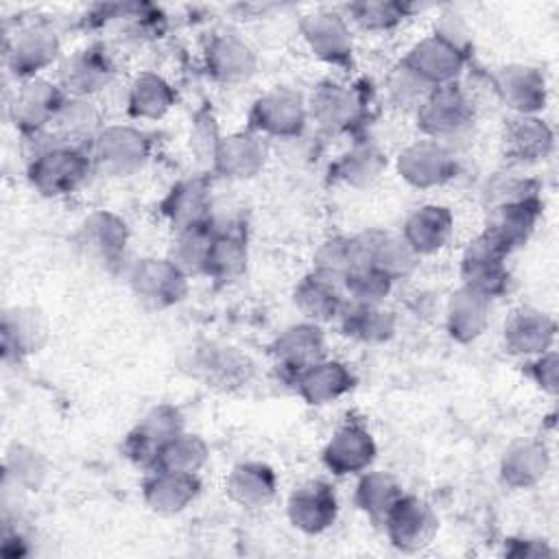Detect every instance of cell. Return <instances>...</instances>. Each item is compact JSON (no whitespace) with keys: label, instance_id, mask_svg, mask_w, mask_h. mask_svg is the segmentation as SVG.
<instances>
[{"label":"cell","instance_id":"1","mask_svg":"<svg viewBox=\"0 0 559 559\" xmlns=\"http://www.w3.org/2000/svg\"><path fill=\"white\" fill-rule=\"evenodd\" d=\"M94 168L90 151L76 144L55 142L39 153L28 164V181L44 197H63L74 192Z\"/></svg>","mask_w":559,"mask_h":559},{"label":"cell","instance_id":"2","mask_svg":"<svg viewBox=\"0 0 559 559\" xmlns=\"http://www.w3.org/2000/svg\"><path fill=\"white\" fill-rule=\"evenodd\" d=\"M133 295L151 310L179 304L188 293V275L170 258H142L129 269Z\"/></svg>","mask_w":559,"mask_h":559},{"label":"cell","instance_id":"3","mask_svg":"<svg viewBox=\"0 0 559 559\" xmlns=\"http://www.w3.org/2000/svg\"><path fill=\"white\" fill-rule=\"evenodd\" d=\"M472 120V100L456 83L430 90V94L417 107V127L437 142L461 135L465 129H469Z\"/></svg>","mask_w":559,"mask_h":559},{"label":"cell","instance_id":"4","mask_svg":"<svg viewBox=\"0 0 559 559\" xmlns=\"http://www.w3.org/2000/svg\"><path fill=\"white\" fill-rule=\"evenodd\" d=\"M151 153L148 135L135 127L114 124L100 129L92 140V162L107 175H131L144 166Z\"/></svg>","mask_w":559,"mask_h":559},{"label":"cell","instance_id":"5","mask_svg":"<svg viewBox=\"0 0 559 559\" xmlns=\"http://www.w3.org/2000/svg\"><path fill=\"white\" fill-rule=\"evenodd\" d=\"M308 120V105L299 92L290 87H273L262 94L249 114L253 131L275 135V138H295L304 131Z\"/></svg>","mask_w":559,"mask_h":559},{"label":"cell","instance_id":"6","mask_svg":"<svg viewBox=\"0 0 559 559\" xmlns=\"http://www.w3.org/2000/svg\"><path fill=\"white\" fill-rule=\"evenodd\" d=\"M129 240L124 221L111 212H92L76 231V247L90 262L103 269L120 266Z\"/></svg>","mask_w":559,"mask_h":559},{"label":"cell","instance_id":"7","mask_svg":"<svg viewBox=\"0 0 559 559\" xmlns=\"http://www.w3.org/2000/svg\"><path fill=\"white\" fill-rule=\"evenodd\" d=\"M66 100L68 96L61 90V85H55L44 79H31L24 81V85L15 92L9 105V114L13 124L22 133L37 135L46 127H52Z\"/></svg>","mask_w":559,"mask_h":559},{"label":"cell","instance_id":"8","mask_svg":"<svg viewBox=\"0 0 559 559\" xmlns=\"http://www.w3.org/2000/svg\"><path fill=\"white\" fill-rule=\"evenodd\" d=\"M507 255L509 253L483 231L474 242H469V247L463 253V260H461L463 286L489 299L496 295H502L509 284V271L504 266Z\"/></svg>","mask_w":559,"mask_h":559},{"label":"cell","instance_id":"9","mask_svg":"<svg viewBox=\"0 0 559 559\" xmlns=\"http://www.w3.org/2000/svg\"><path fill=\"white\" fill-rule=\"evenodd\" d=\"M391 544L404 552H415L428 546L437 533V515L424 500L400 496L382 520Z\"/></svg>","mask_w":559,"mask_h":559},{"label":"cell","instance_id":"10","mask_svg":"<svg viewBox=\"0 0 559 559\" xmlns=\"http://www.w3.org/2000/svg\"><path fill=\"white\" fill-rule=\"evenodd\" d=\"M465 59L467 52L437 35H430L408 50V55L402 59V66L421 83L435 90L454 83L465 68Z\"/></svg>","mask_w":559,"mask_h":559},{"label":"cell","instance_id":"11","mask_svg":"<svg viewBox=\"0 0 559 559\" xmlns=\"http://www.w3.org/2000/svg\"><path fill=\"white\" fill-rule=\"evenodd\" d=\"M397 173L415 188H435L454 177L456 162L445 144L426 138L413 142L400 153Z\"/></svg>","mask_w":559,"mask_h":559},{"label":"cell","instance_id":"12","mask_svg":"<svg viewBox=\"0 0 559 559\" xmlns=\"http://www.w3.org/2000/svg\"><path fill=\"white\" fill-rule=\"evenodd\" d=\"M183 432V419L181 413L170 404H159L151 408L138 426L127 435L124 452L131 461L138 465H151L162 450L164 443H168L173 437Z\"/></svg>","mask_w":559,"mask_h":559},{"label":"cell","instance_id":"13","mask_svg":"<svg viewBox=\"0 0 559 559\" xmlns=\"http://www.w3.org/2000/svg\"><path fill=\"white\" fill-rule=\"evenodd\" d=\"M59 55V37L48 24L22 28L7 48V68L15 79L31 81Z\"/></svg>","mask_w":559,"mask_h":559},{"label":"cell","instance_id":"14","mask_svg":"<svg viewBox=\"0 0 559 559\" xmlns=\"http://www.w3.org/2000/svg\"><path fill=\"white\" fill-rule=\"evenodd\" d=\"M301 35L310 50L332 66H347L352 61L354 44L349 35V24L345 17L332 11L310 13L299 24Z\"/></svg>","mask_w":559,"mask_h":559},{"label":"cell","instance_id":"15","mask_svg":"<svg viewBox=\"0 0 559 559\" xmlns=\"http://www.w3.org/2000/svg\"><path fill=\"white\" fill-rule=\"evenodd\" d=\"M288 520L295 528L314 535L330 528L338 513L334 489L323 480H308L288 498Z\"/></svg>","mask_w":559,"mask_h":559},{"label":"cell","instance_id":"16","mask_svg":"<svg viewBox=\"0 0 559 559\" xmlns=\"http://www.w3.org/2000/svg\"><path fill=\"white\" fill-rule=\"evenodd\" d=\"M493 90L500 100L518 116H535L546 103V79L533 66H504L493 76Z\"/></svg>","mask_w":559,"mask_h":559},{"label":"cell","instance_id":"17","mask_svg":"<svg viewBox=\"0 0 559 559\" xmlns=\"http://www.w3.org/2000/svg\"><path fill=\"white\" fill-rule=\"evenodd\" d=\"M376 459V441L360 424L341 426L323 448V463L332 474L347 476L365 472Z\"/></svg>","mask_w":559,"mask_h":559},{"label":"cell","instance_id":"18","mask_svg":"<svg viewBox=\"0 0 559 559\" xmlns=\"http://www.w3.org/2000/svg\"><path fill=\"white\" fill-rule=\"evenodd\" d=\"M542 203L539 197H526L513 203H502L489 210V223L485 234L500 245L507 253L524 245L539 218Z\"/></svg>","mask_w":559,"mask_h":559},{"label":"cell","instance_id":"19","mask_svg":"<svg viewBox=\"0 0 559 559\" xmlns=\"http://www.w3.org/2000/svg\"><path fill=\"white\" fill-rule=\"evenodd\" d=\"M356 238L360 245L362 262L378 269L393 282L400 277H406L417 264L419 255L406 245L402 236H395L382 229H369L358 234Z\"/></svg>","mask_w":559,"mask_h":559},{"label":"cell","instance_id":"20","mask_svg":"<svg viewBox=\"0 0 559 559\" xmlns=\"http://www.w3.org/2000/svg\"><path fill=\"white\" fill-rule=\"evenodd\" d=\"M266 159L264 142L253 133H234L221 138L216 153H214V170L229 179H249L255 177Z\"/></svg>","mask_w":559,"mask_h":559},{"label":"cell","instance_id":"21","mask_svg":"<svg viewBox=\"0 0 559 559\" xmlns=\"http://www.w3.org/2000/svg\"><path fill=\"white\" fill-rule=\"evenodd\" d=\"M48 338L46 319L35 308L15 306L2 314V356L20 360L41 349Z\"/></svg>","mask_w":559,"mask_h":559},{"label":"cell","instance_id":"22","mask_svg":"<svg viewBox=\"0 0 559 559\" xmlns=\"http://www.w3.org/2000/svg\"><path fill=\"white\" fill-rule=\"evenodd\" d=\"M555 341V321L535 310L518 308L504 323V345L520 356H539L550 349Z\"/></svg>","mask_w":559,"mask_h":559},{"label":"cell","instance_id":"23","mask_svg":"<svg viewBox=\"0 0 559 559\" xmlns=\"http://www.w3.org/2000/svg\"><path fill=\"white\" fill-rule=\"evenodd\" d=\"M114 66L100 48H87L63 61L59 70V85L66 94L74 98H85L111 79Z\"/></svg>","mask_w":559,"mask_h":559},{"label":"cell","instance_id":"24","mask_svg":"<svg viewBox=\"0 0 559 559\" xmlns=\"http://www.w3.org/2000/svg\"><path fill=\"white\" fill-rule=\"evenodd\" d=\"M299 395L308 404H330L354 386V376L338 360H317L293 376Z\"/></svg>","mask_w":559,"mask_h":559},{"label":"cell","instance_id":"25","mask_svg":"<svg viewBox=\"0 0 559 559\" xmlns=\"http://www.w3.org/2000/svg\"><path fill=\"white\" fill-rule=\"evenodd\" d=\"M199 489H201V483L197 474L153 469V474L144 480L142 493H144V502L155 513L175 515L183 511L199 496Z\"/></svg>","mask_w":559,"mask_h":559},{"label":"cell","instance_id":"26","mask_svg":"<svg viewBox=\"0 0 559 559\" xmlns=\"http://www.w3.org/2000/svg\"><path fill=\"white\" fill-rule=\"evenodd\" d=\"M273 354L277 362L293 376L312 362L321 360L325 354V336L319 323L306 321L286 328L273 343Z\"/></svg>","mask_w":559,"mask_h":559},{"label":"cell","instance_id":"27","mask_svg":"<svg viewBox=\"0 0 559 559\" xmlns=\"http://www.w3.org/2000/svg\"><path fill=\"white\" fill-rule=\"evenodd\" d=\"M295 306L299 312L310 319L312 323H323L338 319L345 299H343V284L325 273L312 271L306 275L295 288Z\"/></svg>","mask_w":559,"mask_h":559},{"label":"cell","instance_id":"28","mask_svg":"<svg viewBox=\"0 0 559 559\" xmlns=\"http://www.w3.org/2000/svg\"><path fill=\"white\" fill-rule=\"evenodd\" d=\"M454 218L443 205H424L415 210L406 223L402 238L417 255H430L443 249L452 236Z\"/></svg>","mask_w":559,"mask_h":559},{"label":"cell","instance_id":"29","mask_svg":"<svg viewBox=\"0 0 559 559\" xmlns=\"http://www.w3.org/2000/svg\"><path fill=\"white\" fill-rule=\"evenodd\" d=\"M360 114L358 96L338 83H321L308 103V116L328 131L349 129Z\"/></svg>","mask_w":559,"mask_h":559},{"label":"cell","instance_id":"30","mask_svg":"<svg viewBox=\"0 0 559 559\" xmlns=\"http://www.w3.org/2000/svg\"><path fill=\"white\" fill-rule=\"evenodd\" d=\"M207 72L223 83H238L255 72L253 50L234 33L216 35L205 52Z\"/></svg>","mask_w":559,"mask_h":559},{"label":"cell","instance_id":"31","mask_svg":"<svg viewBox=\"0 0 559 559\" xmlns=\"http://www.w3.org/2000/svg\"><path fill=\"white\" fill-rule=\"evenodd\" d=\"M164 216L177 231L210 223V190L203 179L179 181L162 201Z\"/></svg>","mask_w":559,"mask_h":559},{"label":"cell","instance_id":"32","mask_svg":"<svg viewBox=\"0 0 559 559\" xmlns=\"http://www.w3.org/2000/svg\"><path fill=\"white\" fill-rule=\"evenodd\" d=\"M489 297L461 286L448 304V332L459 343L476 341L489 325Z\"/></svg>","mask_w":559,"mask_h":559},{"label":"cell","instance_id":"33","mask_svg":"<svg viewBox=\"0 0 559 559\" xmlns=\"http://www.w3.org/2000/svg\"><path fill=\"white\" fill-rule=\"evenodd\" d=\"M275 487H277L275 472L269 465L258 461L238 463L225 480L227 496L242 507L266 504L275 496Z\"/></svg>","mask_w":559,"mask_h":559},{"label":"cell","instance_id":"34","mask_svg":"<svg viewBox=\"0 0 559 559\" xmlns=\"http://www.w3.org/2000/svg\"><path fill=\"white\" fill-rule=\"evenodd\" d=\"M552 148V131L537 116H518L504 131V153L515 162L544 159Z\"/></svg>","mask_w":559,"mask_h":559},{"label":"cell","instance_id":"35","mask_svg":"<svg viewBox=\"0 0 559 559\" xmlns=\"http://www.w3.org/2000/svg\"><path fill=\"white\" fill-rule=\"evenodd\" d=\"M338 321L347 336L362 343H382L389 341L395 332L393 312L384 310L380 304H362L349 299V304L343 306Z\"/></svg>","mask_w":559,"mask_h":559},{"label":"cell","instance_id":"36","mask_svg":"<svg viewBox=\"0 0 559 559\" xmlns=\"http://www.w3.org/2000/svg\"><path fill=\"white\" fill-rule=\"evenodd\" d=\"M548 450L537 441H522L509 448L500 461V476L509 487L528 489L548 472Z\"/></svg>","mask_w":559,"mask_h":559},{"label":"cell","instance_id":"37","mask_svg":"<svg viewBox=\"0 0 559 559\" xmlns=\"http://www.w3.org/2000/svg\"><path fill=\"white\" fill-rule=\"evenodd\" d=\"M173 105H175V90L159 74L144 72L129 87L127 107L133 118L155 120V118H162Z\"/></svg>","mask_w":559,"mask_h":559},{"label":"cell","instance_id":"38","mask_svg":"<svg viewBox=\"0 0 559 559\" xmlns=\"http://www.w3.org/2000/svg\"><path fill=\"white\" fill-rule=\"evenodd\" d=\"M247 266V245L245 238L234 229H216L207 262H205V275H212L216 280H234L238 277Z\"/></svg>","mask_w":559,"mask_h":559},{"label":"cell","instance_id":"39","mask_svg":"<svg viewBox=\"0 0 559 559\" xmlns=\"http://www.w3.org/2000/svg\"><path fill=\"white\" fill-rule=\"evenodd\" d=\"M207 443L199 435L179 432L162 445L153 461V469L197 474L207 461Z\"/></svg>","mask_w":559,"mask_h":559},{"label":"cell","instance_id":"40","mask_svg":"<svg viewBox=\"0 0 559 559\" xmlns=\"http://www.w3.org/2000/svg\"><path fill=\"white\" fill-rule=\"evenodd\" d=\"M384 168V155L376 144L362 142L347 151L334 166V175L352 188L371 186Z\"/></svg>","mask_w":559,"mask_h":559},{"label":"cell","instance_id":"41","mask_svg":"<svg viewBox=\"0 0 559 559\" xmlns=\"http://www.w3.org/2000/svg\"><path fill=\"white\" fill-rule=\"evenodd\" d=\"M214 231H216V227L212 225V221L205 225H197V227L177 231V240L173 242V249H170V260L186 275L205 273V262H207Z\"/></svg>","mask_w":559,"mask_h":559},{"label":"cell","instance_id":"42","mask_svg":"<svg viewBox=\"0 0 559 559\" xmlns=\"http://www.w3.org/2000/svg\"><path fill=\"white\" fill-rule=\"evenodd\" d=\"M400 496V485L384 472H365L356 485V504L376 522L384 520Z\"/></svg>","mask_w":559,"mask_h":559},{"label":"cell","instance_id":"43","mask_svg":"<svg viewBox=\"0 0 559 559\" xmlns=\"http://www.w3.org/2000/svg\"><path fill=\"white\" fill-rule=\"evenodd\" d=\"M98 111L83 98H68L66 105L61 107L59 116L55 118L57 127V142L72 144V140H94V135L100 131L98 129Z\"/></svg>","mask_w":559,"mask_h":559},{"label":"cell","instance_id":"44","mask_svg":"<svg viewBox=\"0 0 559 559\" xmlns=\"http://www.w3.org/2000/svg\"><path fill=\"white\" fill-rule=\"evenodd\" d=\"M360 245L356 236H336L325 240L314 255V271L334 280H343L356 264H360Z\"/></svg>","mask_w":559,"mask_h":559},{"label":"cell","instance_id":"45","mask_svg":"<svg viewBox=\"0 0 559 559\" xmlns=\"http://www.w3.org/2000/svg\"><path fill=\"white\" fill-rule=\"evenodd\" d=\"M411 7L400 2H384V0H360L347 4V15L354 24H358L362 31H391L397 26L406 15Z\"/></svg>","mask_w":559,"mask_h":559},{"label":"cell","instance_id":"46","mask_svg":"<svg viewBox=\"0 0 559 559\" xmlns=\"http://www.w3.org/2000/svg\"><path fill=\"white\" fill-rule=\"evenodd\" d=\"M341 284L349 293L352 301L382 304V299L389 295L393 286V280L380 273L378 269L369 266L367 262H360L341 280Z\"/></svg>","mask_w":559,"mask_h":559},{"label":"cell","instance_id":"47","mask_svg":"<svg viewBox=\"0 0 559 559\" xmlns=\"http://www.w3.org/2000/svg\"><path fill=\"white\" fill-rule=\"evenodd\" d=\"M46 469L44 456L33 448L13 445L7 452L4 478L13 480L20 489H37L46 478Z\"/></svg>","mask_w":559,"mask_h":559},{"label":"cell","instance_id":"48","mask_svg":"<svg viewBox=\"0 0 559 559\" xmlns=\"http://www.w3.org/2000/svg\"><path fill=\"white\" fill-rule=\"evenodd\" d=\"M194 367L199 371L205 373V378L210 382H218V384H231L236 380H240L245 376V367L247 360L234 352L227 349H203L197 356Z\"/></svg>","mask_w":559,"mask_h":559},{"label":"cell","instance_id":"49","mask_svg":"<svg viewBox=\"0 0 559 559\" xmlns=\"http://www.w3.org/2000/svg\"><path fill=\"white\" fill-rule=\"evenodd\" d=\"M432 87L421 83L415 74H411L402 63L395 68V72L389 79V94L395 105L404 107H419L424 98L430 94Z\"/></svg>","mask_w":559,"mask_h":559},{"label":"cell","instance_id":"50","mask_svg":"<svg viewBox=\"0 0 559 559\" xmlns=\"http://www.w3.org/2000/svg\"><path fill=\"white\" fill-rule=\"evenodd\" d=\"M537 194V186L531 179H515V177H507V179H496L489 190H487V199H489V207L502 205V203H513L526 197H535Z\"/></svg>","mask_w":559,"mask_h":559},{"label":"cell","instance_id":"51","mask_svg":"<svg viewBox=\"0 0 559 559\" xmlns=\"http://www.w3.org/2000/svg\"><path fill=\"white\" fill-rule=\"evenodd\" d=\"M207 138L210 140H221L216 135L214 120L207 114H201V116H197V124H194V131H192L190 140H192V148L197 151L199 159H210L212 162L214 153H216V144L207 142Z\"/></svg>","mask_w":559,"mask_h":559},{"label":"cell","instance_id":"52","mask_svg":"<svg viewBox=\"0 0 559 559\" xmlns=\"http://www.w3.org/2000/svg\"><path fill=\"white\" fill-rule=\"evenodd\" d=\"M531 376L535 378V382L548 391V393H557V354L555 352H544L539 354L533 362H531Z\"/></svg>","mask_w":559,"mask_h":559}]
</instances>
